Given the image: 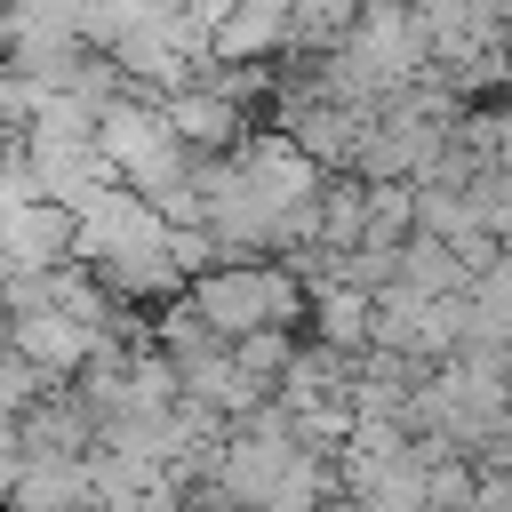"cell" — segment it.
Instances as JSON below:
<instances>
[{
    "instance_id": "1",
    "label": "cell",
    "mask_w": 512,
    "mask_h": 512,
    "mask_svg": "<svg viewBox=\"0 0 512 512\" xmlns=\"http://www.w3.org/2000/svg\"><path fill=\"white\" fill-rule=\"evenodd\" d=\"M72 264L80 272H96V288L120 304H144V296H176L192 272L176 264V232H168V216L144 200V192H128L120 176L112 184H96L80 208H72Z\"/></svg>"
},
{
    "instance_id": "2",
    "label": "cell",
    "mask_w": 512,
    "mask_h": 512,
    "mask_svg": "<svg viewBox=\"0 0 512 512\" xmlns=\"http://www.w3.org/2000/svg\"><path fill=\"white\" fill-rule=\"evenodd\" d=\"M184 304L232 344V336H256V328H296L312 288L296 264H272V256H240V264H208L184 280Z\"/></svg>"
},
{
    "instance_id": "3",
    "label": "cell",
    "mask_w": 512,
    "mask_h": 512,
    "mask_svg": "<svg viewBox=\"0 0 512 512\" xmlns=\"http://www.w3.org/2000/svg\"><path fill=\"white\" fill-rule=\"evenodd\" d=\"M16 168L32 176L40 200L80 208L96 184H112V168H104V152H96V112L72 104V96H48V104L24 120V136H16Z\"/></svg>"
},
{
    "instance_id": "4",
    "label": "cell",
    "mask_w": 512,
    "mask_h": 512,
    "mask_svg": "<svg viewBox=\"0 0 512 512\" xmlns=\"http://www.w3.org/2000/svg\"><path fill=\"white\" fill-rule=\"evenodd\" d=\"M96 152H104V168H112L128 192H144V200H160L168 184L192 176V152L176 144L168 112H160L152 96H136V88L96 112Z\"/></svg>"
},
{
    "instance_id": "5",
    "label": "cell",
    "mask_w": 512,
    "mask_h": 512,
    "mask_svg": "<svg viewBox=\"0 0 512 512\" xmlns=\"http://www.w3.org/2000/svg\"><path fill=\"white\" fill-rule=\"evenodd\" d=\"M160 112H168V128H176V144H184L192 160H216V152H232V144L248 136V112H240L232 96H216L200 72H192V88L160 96Z\"/></svg>"
},
{
    "instance_id": "6",
    "label": "cell",
    "mask_w": 512,
    "mask_h": 512,
    "mask_svg": "<svg viewBox=\"0 0 512 512\" xmlns=\"http://www.w3.org/2000/svg\"><path fill=\"white\" fill-rule=\"evenodd\" d=\"M304 320H312V336H320L328 352H352V360H360V352L376 344V296L352 288V280H312Z\"/></svg>"
},
{
    "instance_id": "7",
    "label": "cell",
    "mask_w": 512,
    "mask_h": 512,
    "mask_svg": "<svg viewBox=\"0 0 512 512\" xmlns=\"http://www.w3.org/2000/svg\"><path fill=\"white\" fill-rule=\"evenodd\" d=\"M360 0H288V56H328L352 32Z\"/></svg>"
},
{
    "instance_id": "8",
    "label": "cell",
    "mask_w": 512,
    "mask_h": 512,
    "mask_svg": "<svg viewBox=\"0 0 512 512\" xmlns=\"http://www.w3.org/2000/svg\"><path fill=\"white\" fill-rule=\"evenodd\" d=\"M40 104H48V88H40L24 64H0V128H8V136H24V120H32Z\"/></svg>"
},
{
    "instance_id": "9",
    "label": "cell",
    "mask_w": 512,
    "mask_h": 512,
    "mask_svg": "<svg viewBox=\"0 0 512 512\" xmlns=\"http://www.w3.org/2000/svg\"><path fill=\"white\" fill-rule=\"evenodd\" d=\"M0 64H8V16H0Z\"/></svg>"
}]
</instances>
